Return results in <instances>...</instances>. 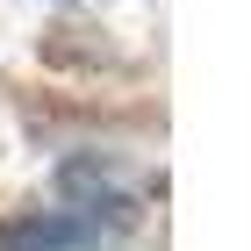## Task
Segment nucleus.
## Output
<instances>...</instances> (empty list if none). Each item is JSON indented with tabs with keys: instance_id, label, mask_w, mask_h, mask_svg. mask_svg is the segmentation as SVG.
Here are the masks:
<instances>
[{
	"instance_id": "nucleus-1",
	"label": "nucleus",
	"mask_w": 251,
	"mask_h": 251,
	"mask_svg": "<svg viewBox=\"0 0 251 251\" xmlns=\"http://www.w3.org/2000/svg\"><path fill=\"white\" fill-rule=\"evenodd\" d=\"M129 230L122 201H72V208H29L0 223V251H108Z\"/></svg>"
}]
</instances>
